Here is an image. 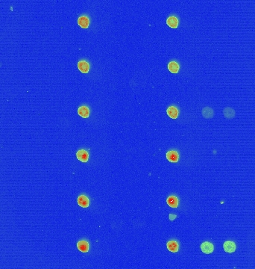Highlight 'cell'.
I'll return each instance as SVG.
<instances>
[{
  "mask_svg": "<svg viewBox=\"0 0 255 269\" xmlns=\"http://www.w3.org/2000/svg\"><path fill=\"white\" fill-rule=\"evenodd\" d=\"M201 250L205 254H210L213 252L214 246L212 243L205 241L201 245Z\"/></svg>",
  "mask_w": 255,
  "mask_h": 269,
  "instance_id": "cell-1",
  "label": "cell"
},
{
  "mask_svg": "<svg viewBox=\"0 0 255 269\" xmlns=\"http://www.w3.org/2000/svg\"><path fill=\"white\" fill-rule=\"evenodd\" d=\"M223 248L226 253H234V252L235 251L236 249V244L234 243V241H227L224 243Z\"/></svg>",
  "mask_w": 255,
  "mask_h": 269,
  "instance_id": "cell-2",
  "label": "cell"
},
{
  "mask_svg": "<svg viewBox=\"0 0 255 269\" xmlns=\"http://www.w3.org/2000/svg\"><path fill=\"white\" fill-rule=\"evenodd\" d=\"M76 157L82 162H87L89 159V154L85 150H80L77 152Z\"/></svg>",
  "mask_w": 255,
  "mask_h": 269,
  "instance_id": "cell-3",
  "label": "cell"
},
{
  "mask_svg": "<svg viewBox=\"0 0 255 269\" xmlns=\"http://www.w3.org/2000/svg\"><path fill=\"white\" fill-rule=\"evenodd\" d=\"M78 204L83 208L88 207L89 205V200L88 197L85 195H80L77 199Z\"/></svg>",
  "mask_w": 255,
  "mask_h": 269,
  "instance_id": "cell-4",
  "label": "cell"
},
{
  "mask_svg": "<svg viewBox=\"0 0 255 269\" xmlns=\"http://www.w3.org/2000/svg\"><path fill=\"white\" fill-rule=\"evenodd\" d=\"M166 159L171 162H178L179 155L176 151L172 150V151H169L166 153Z\"/></svg>",
  "mask_w": 255,
  "mask_h": 269,
  "instance_id": "cell-5",
  "label": "cell"
},
{
  "mask_svg": "<svg viewBox=\"0 0 255 269\" xmlns=\"http://www.w3.org/2000/svg\"><path fill=\"white\" fill-rule=\"evenodd\" d=\"M78 24L83 28H88L89 25V20L87 16H82L78 19Z\"/></svg>",
  "mask_w": 255,
  "mask_h": 269,
  "instance_id": "cell-6",
  "label": "cell"
},
{
  "mask_svg": "<svg viewBox=\"0 0 255 269\" xmlns=\"http://www.w3.org/2000/svg\"><path fill=\"white\" fill-rule=\"evenodd\" d=\"M78 68L83 73H87L89 70V64L86 61H80L78 63Z\"/></svg>",
  "mask_w": 255,
  "mask_h": 269,
  "instance_id": "cell-7",
  "label": "cell"
},
{
  "mask_svg": "<svg viewBox=\"0 0 255 269\" xmlns=\"http://www.w3.org/2000/svg\"><path fill=\"white\" fill-rule=\"evenodd\" d=\"M78 249L82 253H87L89 250V244L87 241H80L77 243Z\"/></svg>",
  "mask_w": 255,
  "mask_h": 269,
  "instance_id": "cell-8",
  "label": "cell"
},
{
  "mask_svg": "<svg viewBox=\"0 0 255 269\" xmlns=\"http://www.w3.org/2000/svg\"><path fill=\"white\" fill-rule=\"evenodd\" d=\"M167 114L172 119H176L178 116V110L175 106H170L167 109Z\"/></svg>",
  "mask_w": 255,
  "mask_h": 269,
  "instance_id": "cell-9",
  "label": "cell"
},
{
  "mask_svg": "<svg viewBox=\"0 0 255 269\" xmlns=\"http://www.w3.org/2000/svg\"><path fill=\"white\" fill-rule=\"evenodd\" d=\"M166 23L167 25H168L169 27H171V28H175L178 26V20L176 17L171 16L167 19Z\"/></svg>",
  "mask_w": 255,
  "mask_h": 269,
  "instance_id": "cell-10",
  "label": "cell"
},
{
  "mask_svg": "<svg viewBox=\"0 0 255 269\" xmlns=\"http://www.w3.org/2000/svg\"><path fill=\"white\" fill-rule=\"evenodd\" d=\"M78 113L81 117L84 118H88L89 115V109L87 106H81L78 109Z\"/></svg>",
  "mask_w": 255,
  "mask_h": 269,
  "instance_id": "cell-11",
  "label": "cell"
},
{
  "mask_svg": "<svg viewBox=\"0 0 255 269\" xmlns=\"http://www.w3.org/2000/svg\"><path fill=\"white\" fill-rule=\"evenodd\" d=\"M167 248L172 253H176L178 251L179 245L177 241H170L167 243Z\"/></svg>",
  "mask_w": 255,
  "mask_h": 269,
  "instance_id": "cell-12",
  "label": "cell"
},
{
  "mask_svg": "<svg viewBox=\"0 0 255 269\" xmlns=\"http://www.w3.org/2000/svg\"><path fill=\"white\" fill-rule=\"evenodd\" d=\"M166 203L172 208H177L178 206V199L175 196L169 197L166 200Z\"/></svg>",
  "mask_w": 255,
  "mask_h": 269,
  "instance_id": "cell-13",
  "label": "cell"
},
{
  "mask_svg": "<svg viewBox=\"0 0 255 269\" xmlns=\"http://www.w3.org/2000/svg\"><path fill=\"white\" fill-rule=\"evenodd\" d=\"M179 65L176 62H171L168 64V69L172 73H177L179 71Z\"/></svg>",
  "mask_w": 255,
  "mask_h": 269,
  "instance_id": "cell-14",
  "label": "cell"
},
{
  "mask_svg": "<svg viewBox=\"0 0 255 269\" xmlns=\"http://www.w3.org/2000/svg\"><path fill=\"white\" fill-rule=\"evenodd\" d=\"M223 113L224 115L227 118H233L234 115H235V111H234V109H231V108H226V109H224Z\"/></svg>",
  "mask_w": 255,
  "mask_h": 269,
  "instance_id": "cell-15",
  "label": "cell"
},
{
  "mask_svg": "<svg viewBox=\"0 0 255 269\" xmlns=\"http://www.w3.org/2000/svg\"><path fill=\"white\" fill-rule=\"evenodd\" d=\"M202 114H203V116L204 117V118H212L213 115V110L210 109V108H208V107L204 108V109H203V111H202Z\"/></svg>",
  "mask_w": 255,
  "mask_h": 269,
  "instance_id": "cell-16",
  "label": "cell"
},
{
  "mask_svg": "<svg viewBox=\"0 0 255 269\" xmlns=\"http://www.w3.org/2000/svg\"><path fill=\"white\" fill-rule=\"evenodd\" d=\"M169 219L171 220V221H173V220L175 219V218H176V215H172V214H170V215H169Z\"/></svg>",
  "mask_w": 255,
  "mask_h": 269,
  "instance_id": "cell-17",
  "label": "cell"
}]
</instances>
